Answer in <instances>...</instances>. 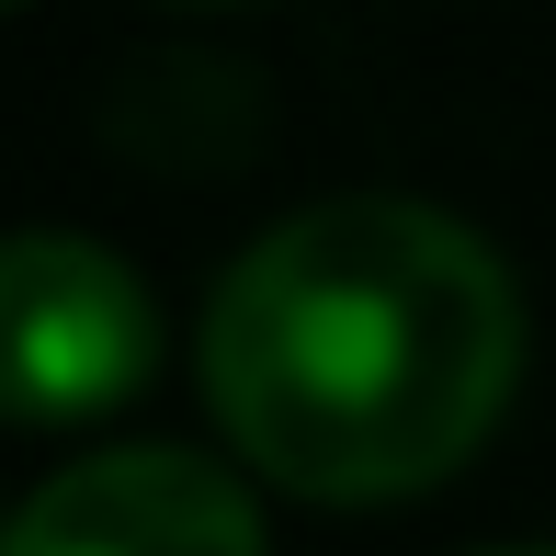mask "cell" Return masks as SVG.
Listing matches in <instances>:
<instances>
[{
    "mask_svg": "<svg viewBox=\"0 0 556 556\" xmlns=\"http://www.w3.org/2000/svg\"><path fill=\"white\" fill-rule=\"evenodd\" d=\"M0 12H23V0H0Z\"/></svg>",
    "mask_w": 556,
    "mask_h": 556,
    "instance_id": "obj_5",
    "label": "cell"
},
{
    "mask_svg": "<svg viewBox=\"0 0 556 556\" xmlns=\"http://www.w3.org/2000/svg\"><path fill=\"white\" fill-rule=\"evenodd\" d=\"M0 556H273L250 489L216 466V454L182 443H114L58 466L12 522H0Z\"/></svg>",
    "mask_w": 556,
    "mask_h": 556,
    "instance_id": "obj_3",
    "label": "cell"
},
{
    "mask_svg": "<svg viewBox=\"0 0 556 556\" xmlns=\"http://www.w3.org/2000/svg\"><path fill=\"white\" fill-rule=\"evenodd\" d=\"M477 556H556V545H477Z\"/></svg>",
    "mask_w": 556,
    "mask_h": 556,
    "instance_id": "obj_4",
    "label": "cell"
},
{
    "mask_svg": "<svg viewBox=\"0 0 556 556\" xmlns=\"http://www.w3.org/2000/svg\"><path fill=\"white\" fill-rule=\"evenodd\" d=\"M193 375L273 489L409 500L500 432L522 387V285L420 193H330L216 273Z\"/></svg>",
    "mask_w": 556,
    "mask_h": 556,
    "instance_id": "obj_1",
    "label": "cell"
},
{
    "mask_svg": "<svg viewBox=\"0 0 556 556\" xmlns=\"http://www.w3.org/2000/svg\"><path fill=\"white\" fill-rule=\"evenodd\" d=\"M160 375V307L137 262L80 227H23L0 239V420L68 432L103 420Z\"/></svg>",
    "mask_w": 556,
    "mask_h": 556,
    "instance_id": "obj_2",
    "label": "cell"
}]
</instances>
